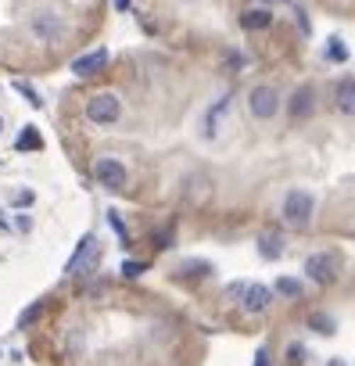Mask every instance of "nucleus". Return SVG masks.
Segmentation results:
<instances>
[{
	"instance_id": "obj_1",
	"label": "nucleus",
	"mask_w": 355,
	"mask_h": 366,
	"mask_svg": "<svg viewBox=\"0 0 355 366\" xmlns=\"http://www.w3.org/2000/svg\"><path fill=\"white\" fill-rule=\"evenodd\" d=\"M312 208H316V201H312L309 190H298V187L287 190V198H283V223L294 227V230H305L312 223Z\"/></svg>"
},
{
	"instance_id": "obj_2",
	"label": "nucleus",
	"mask_w": 355,
	"mask_h": 366,
	"mask_svg": "<svg viewBox=\"0 0 355 366\" xmlns=\"http://www.w3.org/2000/svg\"><path fill=\"white\" fill-rule=\"evenodd\" d=\"M29 29H33V36H36V40H43V43H62V40H65V33H69L65 18L57 15V11H47V8L33 11Z\"/></svg>"
},
{
	"instance_id": "obj_3",
	"label": "nucleus",
	"mask_w": 355,
	"mask_h": 366,
	"mask_svg": "<svg viewBox=\"0 0 355 366\" xmlns=\"http://www.w3.org/2000/svg\"><path fill=\"white\" fill-rule=\"evenodd\" d=\"M248 112H252V119H259V122L276 119V115H280V90L269 86V83L255 86V90L248 93Z\"/></svg>"
},
{
	"instance_id": "obj_4",
	"label": "nucleus",
	"mask_w": 355,
	"mask_h": 366,
	"mask_svg": "<svg viewBox=\"0 0 355 366\" xmlns=\"http://www.w3.org/2000/svg\"><path fill=\"white\" fill-rule=\"evenodd\" d=\"M230 294H241V309L248 316H262V312L273 305V291L266 284H233Z\"/></svg>"
},
{
	"instance_id": "obj_5",
	"label": "nucleus",
	"mask_w": 355,
	"mask_h": 366,
	"mask_svg": "<svg viewBox=\"0 0 355 366\" xmlns=\"http://www.w3.org/2000/svg\"><path fill=\"white\" fill-rule=\"evenodd\" d=\"M118 115H123V104H118L115 93H94L86 101V119L97 126H111V122H118Z\"/></svg>"
},
{
	"instance_id": "obj_6",
	"label": "nucleus",
	"mask_w": 355,
	"mask_h": 366,
	"mask_svg": "<svg viewBox=\"0 0 355 366\" xmlns=\"http://www.w3.org/2000/svg\"><path fill=\"white\" fill-rule=\"evenodd\" d=\"M94 180L101 187H108V190H123L130 176H126V166L118 162V159H97L94 162Z\"/></svg>"
},
{
	"instance_id": "obj_7",
	"label": "nucleus",
	"mask_w": 355,
	"mask_h": 366,
	"mask_svg": "<svg viewBox=\"0 0 355 366\" xmlns=\"http://www.w3.org/2000/svg\"><path fill=\"white\" fill-rule=\"evenodd\" d=\"M312 112H316V90L312 86H298V90L291 93V101H287L291 122H309Z\"/></svg>"
},
{
	"instance_id": "obj_8",
	"label": "nucleus",
	"mask_w": 355,
	"mask_h": 366,
	"mask_svg": "<svg viewBox=\"0 0 355 366\" xmlns=\"http://www.w3.org/2000/svg\"><path fill=\"white\" fill-rule=\"evenodd\" d=\"M305 273H309V280H316V284H330V280L337 277V258L327 255V251H316V255H309Z\"/></svg>"
},
{
	"instance_id": "obj_9",
	"label": "nucleus",
	"mask_w": 355,
	"mask_h": 366,
	"mask_svg": "<svg viewBox=\"0 0 355 366\" xmlns=\"http://www.w3.org/2000/svg\"><path fill=\"white\" fill-rule=\"evenodd\" d=\"M334 108H337V115L355 119V76H344L334 86Z\"/></svg>"
},
{
	"instance_id": "obj_10",
	"label": "nucleus",
	"mask_w": 355,
	"mask_h": 366,
	"mask_svg": "<svg viewBox=\"0 0 355 366\" xmlns=\"http://www.w3.org/2000/svg\"><path fill=\"white\" fill-rule=\"evenodd\" d=\"M104 65H108V50L97 47V50H90V55H83V58L72 62V72H76L79 79H90V76L104 72Z\"/></svg>"
},
{
	"instance_id": "obj_11",
	"label": "nucleus",
	"mask_w": 355,
	"mask_h": 366,
	"mask_svg": "<svg viewBox=\"0 0 355 366\" xmlns=\"http://www.w3.org/2000/svg\"><path fill=\"white\" fill-rule=\"evenodd\" d=\"M94 263H97V244H94V237H83L79 248H76V255L69 258L65 273H90L86 266H94Z\"/></svg>"
},
{
	"instance_id": "obj_12",
	"label": "nucleus",
	"mask_w": 355,
	"mask_h": 366,
	"mask_svg": "<svg viewBox=\"0 0 355 366\" xmlns=\"http://www.w3.org/2000/svg\"><path fill=\"white\" fill-rule=\"evenodd\" d=\"M273 22H276V15H273V8H266V4L241 11V29H248V33H266Z\"/></svg>"
},
{
	"instance_id": "obj_13",
	"label": "nucleus",
	"mask_w": 355,
	"mask_h": 366,
	"mask_svg": "<svg viewBox=\"0 0 355 366\" xmlns=\"http://www.w3.org/2000/svg\"><path fill=\"white\" fill-rule=\"evenodd\" d=\"M230 108V97H219V104H215V108L208 112V119H205V133L208 137H215L219 133V119H222V112Z\"/></svg>"
},
{
	"instance_id": "obj_14",
	"label": "nucleus",
	"mask_w": 355,
	"mask_h": 366,
	"mask_svg": "<svg viewBox=\"0 0 355 366\" xmlns=\"http://www.w3.org/2000/svg\"><path fill=\"white\" fill-rule=\"evenodd\" d=\"M259 251H262V258H280L283 244H280L276 234H262V237H259Z\"/></svg>"
},
{
	"instance_id": "obj_15",
	"label": "nucleus",
	"mask_w": 355,
	"mask_h": 366,
	"mask_svg": "<svg viewBox=\"0 0 355 366\" xmlns=\"http://www.w3.org/2000/svg\"><path fill=\"white\" fill-rule=\"evenodd\" d=\"M276 291L287 294V298H302V284L294 280V277H280V280H276Z\"/></svg>"
},
{
	"instance_id": "obj_16",
	"label": "nucleus",
	"mask_w": 355,
	"mask_h": 366,
	"mask_svg": "<svg viewBox=\"0 0 355 366\" xmlns=\"http://www.w3.org/2000/svg\"><path fill=\"white\" fill-rule=\"evenodd\" d=\"M40 147H43L40 133H36V130H22V137H18V151H40Z\"/></svg>"
},
{
	"instance_id": "obj_17",
	"label": "nucleus",
	"mask_w": 355,
	"mask_h": 366,
	"mask_svg": "<svg viewBox=\"0 0 355 366\" xmlns=\"http://www.w3.org/2000/svg\"><path fill=\"white\" fill-rule=\"evenodd\" d=\"M305 345H287V366H302L305 362Z\"/></svg>"
},
{
	"instance_id": "obj_18",
	"label": "nucleus",
	"mask_w": 355,
	"mask_h": 366,
	"mask_svg": "<svg viewBox=\"0 0 355 366\" xmlns=\"http://www.w3.org/2000/svg\"><path fill=\"white\" fill-rule=\"evenodd\" d=\"M294 25L302 29V36H312V22H309V15H305V8H294Z\"/></svg>"
},
{
	"instance_id": "obj_19",
	"label": "nucleus",
	"mask_w": 355,
	"mask_h": 366,
	"mask_svg": "<svg viewBox=\"0 0 355 366\" xmlns=\"http://www.w3.org/2000/svg\"><path fill=\"white\" fill-rule=\"evenodd\" d=\"M309 327H312L316 334H334V320H330V316H312Z\"/></svg>"
},
{
	"instance_id": "obj_20",
	"label": "nucleus",
	"mask_w": 355,
	"mask_h": 366,
	"mask_svg": "<svg viewBox=\"0 0 355 366\" xmlns=\"http://www.w3.org/2000/svg\"><path fill=\"white\" fill-rule=\"evenodd\" d=\"M40 316H43V305L36 302V305H29V309L22 312V320H18V324H22V327H29V324H36Z\"/></svg>"
},
{
	"instance_id": "obj_21",
	"label": "nucleus",
	"mask_w": 355,
	"mask_h": 366,
	"mask_svg": "<svg viewBox=\"0 0 355 366\" xmlns=\"http://www.w3.org/2000/svg\"><path fill=\"white\" fill-rule=\"evenodd\" d=\"M323 55H327L330 62H344V47L337 43V36H334V40L327 43V50H323Z\"/></svg>"
},
{
	"instance_id": "obj_22",
	"label": "nucleus",
	"mask_w": 355,
	"mask_h": 366,
	"mask_svg": "<svg viewBox=\"0 0 355 366\" xmlns=\"http://www.w3.org/2000/svg\"><path fill=\"white\" fill-rule=\"evenodd\" d=\"M144 270H147L144 263H123V273H126V277H140Z\"/></svg>"
},
{
	"instance_id": "obj_23",
	"label": "nucleus",
	"mask_w": 355,
	"mask_h": 366,
	"mask_svg": "<svg viewBox=\"0 0 355 366\" xmlns=\"http://www.w3.org/2000/svg\"><path fill=\"white\" fill-rule=\"evenodd\" d=\"M15 86H18V93H26V97H29V104H36V108H40V97H36V90H33V86H26V83H15Z\"/></svg>"
},
{
	"instance_id": "obj_24",
	"label": "nucleus",
	"mask_w": 355,
	"mask_h": 366,
	"mask_svg": "<svg viewBox=\"0 0 355 366\" xmlns=\"http://www.w3.org/2000/svg\"><path fill=\"white\" fill-rule=\"evenodd\" d=\"M255 366H269V352H266V348L255 352Z\"/></svg>"
},
{
	"instance_id": "obj_25",
	"label": "nucleus",
	"mask_w": 355,
	"mask_h": 366,
	"mask_svg": "<svg viewBox=\"0 0 355 366\" xmlns=\"http://www.w3.org/2000/svg\"><path fill=\"white\" fill-rule=\"evenodd\" d=\"M130 4H133V0H115V11H126Z\"/></svg>"
},
{
	"instance_id": "obj_26",
	"label": "nucleus",
	"mask_w": 355,
	"mask_h": 366,
	"mask_svg": "<svg viewBox=\"0 0 355 366\" xmlns=\"http://www.w3.org/2000/svg\"><path fill=\"white\" fill-rule=\"evenodd\" d=\"M262 4H266V8H273V4H280V0H262Z\"/></svg>"
}]
</instances>
